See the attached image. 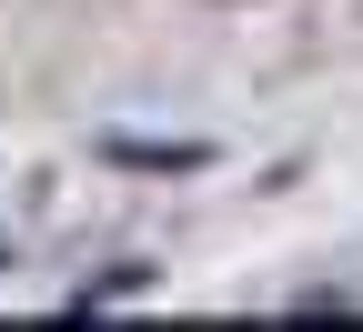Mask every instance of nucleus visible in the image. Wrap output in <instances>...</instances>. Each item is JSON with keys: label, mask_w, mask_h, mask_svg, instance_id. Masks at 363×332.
<instances>
[{"label": "nucleus", "mask_w": 363, "mask_h": 332, "mask_svg": "<svg viewBox=\"0 0 363 332\" xmlns=\"http://www.w3.org/2000/svg\"><path fill=\"white\" fill-rule=\"evenodd\" d=\"M111 151H121V161H142V171H202V161H212L202 141H172V151H162V141H111Z\"/></svg>", "instance_id": "1"}]
</instances>
